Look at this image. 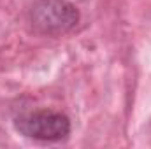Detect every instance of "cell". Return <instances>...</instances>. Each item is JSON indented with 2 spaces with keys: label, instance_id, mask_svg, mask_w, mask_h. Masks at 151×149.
<instances>
[{
  "label": "cell",
  "instance_id": "obj_1",
  "mask_svg": "<svg viewBox=\"0 0 151 149\" xmlns=\"http://www.w3.org/2000/svg\"><path fill=\"white\" fill-rule=\"evenodd\" d=\"M16 130L32 140L60 142L70 135V119L56 111H34L14 119Z\"/></svg>",
  "mask_w": 151,
  "mask_h": 149
},
{
  "label": "cell",
  "instance_id": "obj_2",
  "mask_svg": "<svg viewBox=\"0 0 151 149\" xmlns=\"http://www.w3.org/2000/svg\"><path fill=\"white\" fill-rule=\"evenodd\" d=\"M79 21V11L67 0H39L30 11V23L42 35H63Z\"/></svg>",
  "mask_w": 151,
  "mask_h": 149
}]
</instances>
